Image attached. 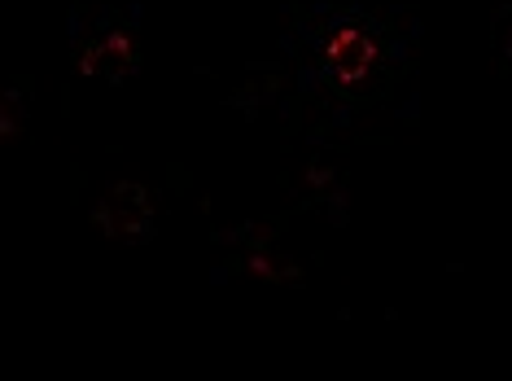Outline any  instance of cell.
<instances>
[{"instance_id":"6da1fadb","label":"cell","mask_w":512,"mask_h":381,"mask_svg":"<svg viewBox=\"0 0 512 381\" xmlns=\"http://www.w3.org/2000/svg\"><path fill=\"white\" fill-rule=\"evenodd\" d=\"M92 219L101 224L106 237H119V241H145L154 233V202L141 184H114L106 193V202L92 211Z\"/></svg>"},{"instance_id":"7a4b0ae2","label":"cell","mask_w":512,"mask_h":381,"mask_svg":"<svg viewBox=\"0 0 512 381\" xmlns=\"http://www.w3.org/2000/svg\"><path fill=\"white\" fill-rule=\"evenodd\" d=\"M372 66H377V44H372L364 27H342L324 49V75L342 88L364 84Z\"/></svg>"},{"instance_id":"3957f363","label":"cell","mask_w":512,"mask_h":381,"mask_svg":"<svg viewBox=\"0 0 512 381\" xmlns=\"http://www.w3.org/2000/svg\"><path fill=\"white\" fill-rule=\"evenodd\" d=\"M136 66H141V44L127 31H106V36L88 40L79 53V71L88 79H106V84H123Z\"/></svg>"},{"instance_id":"277c9868","label":"cell","mask_w":512,"mask_h":381,"mask_svg":"<svg viewBox=\"0 0 512 381\" xmlns=\"http://www.w3.org/2000/svg\"><path fill=\"white\" fill-rule=\"evenodd\" d=\"M491 44H495L499 57H508V62H512V0L499 9L495 22H491Z\"/></svg>"}]
</instances>
